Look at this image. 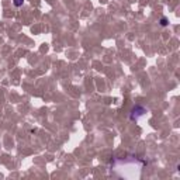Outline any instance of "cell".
I'll list each match as a JSON object with an SVG mask.
<instances>
[{
	"mask_svg": "<svg viewBox=\"0 0 180 180\" xmlns=\"http://www.w3.org/2000/svg\"><path fill=\"white\" fill-rule=\"evenodd\" d=\"M146 113V110L144 108V107H135L134 110H132V114H131V120H138L139 117H142V115Z\"/></svg>",
	"mask_w": 180,
	"mask_h": 180,
	"instance_id": "cell-1",
	"label": "cell"
},
{
	"mask_svg": "<svg viewBox=\"0 0 180 180\" xmlns=\"http://www.w3.org/2000/svg\"><path fill=\"white\" fill-rule=\"evenodd\" d=\"M160 25H163V27H165V25H167V18H166V17H163V18L160 20Z\"/></svg>",
	"mask_w": 180,
	"mask_h": 180,
	"instance_id": "cell-3",
	"label": "cell"
},
{
	"mask_svg": "<svg viewBox=\"0 0 180 180\" xmlns=\"http://www.w3.org/2000/svg\"><path fill=\"white\" fill-rule=\"evenodd\" d=\"M13 3H14L15 7H20V6H23V3H24V0H13Z\"/></svg>",
	"mask_w": 180,
	"mask_h": 180,
	"instance_id": "cell-2",
	"label": "cell"
}]
</instances>
